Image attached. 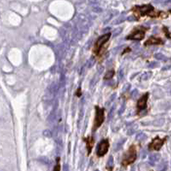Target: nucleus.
<instances>
[{"instance_id":"nucleus-6","label":"nucleus","mask_w":171,"mask_h":171,"mask_svg":"<svg viewBox=\"0 0 171 171\" xmlns=\"http://www.w3.org/2000/svg\"><path fill=\"white\" fill-rule=\"evenodd\" d=\"M109 147H110V142L108 140H102L99 145H98V151H97V155L98 157H103L104 156L108 150H109Z\"/></svg>"},{"instance_id":"nucleus-12","label":"nucleus","mask_w":171,"mask_h":171,"mask_svg":"<svg viewBox=\"0 0 171 171\" xmlns=\"http://www.w3.org/2000/svg\"><path fill=\"white\" fill-rule=\"evenodd\" d=\"M115 75V71L114 70H110V71H108L105 75H104V80H110L113 78V76Z\"/></svg>"},{"instance_id":"nucleus-7","label":"nucleus","mask_w":171,"mask_h":171,"mask_svg":"<svg viewBox=\"0 0 171 171\" xmlns=\"http://www.w3.org/2000/svg\"><path fill=\"white\" fill-rule=\"evenodd\" d=\"M165 142V139L164 140H161L159 137H157L155 138L152 142L149 145V149L150 150H155V151H159L160 148L163 146V145L164 144Z\"/></svg>"},{"instance_id":"nucleus-1","label":"nucleus","mask_w":171,"mask_h":171,"mask_svg":"<svg viewBox=\"0 0 171 171\" xmlns=\"http://www.w3.org/2000/svg\"><path fill=\"white\" fill-rule=\"evenodd\" d=\"M138 16L148 15L151 17H167V14L164 12H156L154 8L151 4H146L142 6H135L132 9Z\"/></svg>"},{"instance_id":"nucleus-14","label":"nucleus","mask_w":171,"mask_h":171,"mask_svg":"<svg viewBox=\"0 0 171 171\" xmlns=\"http://www.w3.org/2000/svg\"><path fill=\"white\" fill-rule=\"evenodd\" d=\"M60 159L57 158V165L55 166L54 168V171H60L61 170V166H60V163H59Z\"/></svg>"},{"instance_id":"nucleus-4","label":"nucleus","mask_w":171,"mask_h":171,"mask_svg":"<svg viewBox=\"0 0 171 171\" xmlns=\"http://www.w3.org/2000/svg\"><path fill=\"white\" fill-rule=\"evenodd\" d=\"M110 35H111L110 33H106V34H104V35H103V36H100V37L97 39V41H96V43H95V45H94V48H93V52H94V54L98 55V54L101 52L103 45L109 40V39L110 38Z\"/></svg>"},{"instance_id":"nucleus-20","label":"nucleus","mask_w":171,"mask_h":171,"mask_svg":"<svg viewBox=\"0 0 171 171\" xmlns=\"http://www.w3.org/2000/svg\"><path fill=\"white\" fill-rule=\"evenodd\" d=\"M170 13H171V9H170Z\"/></svg>"},{"instance_id":"nucleus-5","label":"nucleus","mask_w":171,"mask_h":171,"mask_svg":"<svg viewBox=\"0 0 171 171\" xmlns=\"http://www.w3.org/2000/svg\"><path fill=\"white\" fill-rule=\"evenodd\" d=\"M146 29L144 27H138L135 28L130 35L127 37V39H133V40H141L144 39L146 34Z\"/></svg>"},{"instance_id":"nucleus-9","label":"nucleus","mask_w":171,"mask_h":171,"mask_svg":"<svg viewBox=\"0 0 171 171\" xmlns=\"http://www.w3.org/2000/svg\"><path fill=\"white\" fill-rule=\"evenodd\" d=\"M164 41L160 39V38H156V37H150L146 42H145V45L148 46V45H163Z\"/></svg>"},{"instance_id":"nucleus-11","label":"nucleus","mask_w":171,"mask_h":171,"mask_svg":"<svg viewBox=\"0 0 171 171\" xmlns=\"http://www.w3.org/2000/svg\"><path fill=\"white\" fill-rule=\"evenodd\" d=\"M159 158H160V156H159V155L154 154V155L151 156V158H150V162L152 164V165H154V164H156V163L159 160Z\"/></svg>"},{"instance_id":"nucleus-15","label":"nucleus","mask_w":171,"mask_h":171,"mask_svg":"<svg viewBox=\"0 0 171 171\" xmlns=\"http://www.w3.org/2000/svg\"><path fill=\"white\" fill-rule=\"evenodd\" d=\"M156 57H157L158 59H164V58H165V57H164L163 54H161V53L157 54V55H156Z\"/></svg>"},{"instance_id":"nucleus-3","label":"nucleus","mask_w":171,"mask_h":171,"mask_svg":"<svg viewBox=\"0 0 171 171\" xmlns=\"http://www.w3.org/2000/svg\"><path fill=\"white\" fill-rule=\"evenodd\" d=\"M95 110H96V116H95V122H94V125H93V128L92 131H96L104 122V109L99 108L98 106H95Z\"/></svg>"},{"instance_id":"nucleus-16","label":"nucleus","mask_w":171,"mask_h":171,"mask_svg":"<svg viewBox=\"0 0 171 171\" xmlns=\"http://www.w3.org/2000/svg\"><path fill=\"white\" fill-rule=\"evenodd\" d=\"M164 31H165V34H166L170 39H171V34L169 33V31H168V29H167L166 27H164Z\"/></svg>"},{"instance_id":"nucleus-19","label":"nucleus","mask_w":171,"mask_h":171,"mask_svg":"<svg viewBox=\"0 0 171 171\" xmlns=\"http://www.w3.org/2000/svg\"><path fill=\"white\" fill-rule=\"evenodd\" d=\"M77 96H78V97H80V96H81V88H79V89H78V92H77Z\"/></svg>"},{"instance_id":"nucleus-21","label":"nucleus","mask_w":171,"mask_h":171,"mask_svg":"<svg viewBox=\"0 0 171 171\" xmlns=\"http://www.w3.org/2000/svg\"><path fill=\"white\" fill-rule=\"evenodd\" d=\"M96 171H98V170H96Z\"/></svg>"},{"instance_id":"nucleus-13","label":"nucleus","mask_w":171,"mask_h":171,"mask_svg":"<svg viewBox=\"0 0 171 171\" xmlns=\"http://www.w3.org/2000/svg\"><path fill=\"white\" fill-rule=\"evenodd\" d=\"M151 77H152V73H151V72H146V73H145V74L142 75L141 79L144 80V81H146V80H149Z\"/></svg>"},{"instance_id":"nucleus-18","label":"nucleus","mask_w":171,"mask_h":171,"mask_svg":"<svg viewBox=\"0 0 171 171\" xmlns=\"http://www.w3.org/2000/svg\"><path fill=\"white\" fill-rule=\"evenodd\" d=\"M93 63H94V58H93V57H92V58L90 59V63H89V67H92V64H93Z\"/></svg>"},{"instance_id":"nucleus-8","label":"nucleus","mask_w":171,"mask_h":171,"mask_svg":"<svg viewBox=\"0 0 171 171\" xmlns=\"http://www.w3.org/2000/svg\"><path fill=\"white\" fill-rule=\"evenodd\" d=\"M148 97H149V93H146L145 95H143L137 103V107L139 109V110H144L146 108V104H147V100H148Z\"/></svg>"},{"instance_id":"nucleus-2","label":"nucleus","mask_w":171,"mask_h":171,"mask_svg":"<svg viewBox=\"0 0 171 171\" xmlns=\"http://www.w3.org/2000/svg\"><path fill=\"white\" fill-rule=\"evenodd\" d=\"M137 158V152H136V147L134 145L131 146L128 149V151L126 152L124 155L123 160H122V165L123 166H128L129 164H132Z\"/></svg>"},{"instance_id":"nucleus-17","label":"nucleus","mask_w":171,"mask_h":171,"mask_svg":"<svg viewBox=\"0 0 171 171\" xmlns=\"http://www.w3.org/2000/svg\"><path fill=\"white\" fill-rule=\"evenodd\" d=\"M89 2L91 4H96V3H98L100 0H89Z\"/></svg>"},{"instance_id":"nucleus-10","label":"nucleus","mask_w":171,"mask_h":171,"mask_svg":"<svg viewBox=\"0 0 171 171\" xmlns=\"http://www.w3.org/2000/svg\"><path fill=\"white\" fill-rule=\"evenodd\" d=\"M86 142V147H87V153L90 154L91 152H92V146H93V144H94V140L92 137H88L87 139L85 140Z\"/></svg>"}]
</instances>
